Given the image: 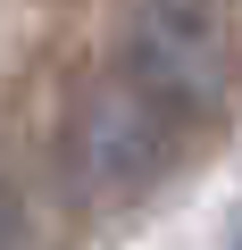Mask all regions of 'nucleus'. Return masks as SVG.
I'll return each instance as SVG.
<instances>
[{"mask_svg": "<svg viewBox=\"0 0 242 250\" xmlns=\"http://www.w3.org/2000/svg\"><path fill=\"white\" fill-rule=\"evenodd\" d=\"M126 75H142L176 117H217L234 100V25H225V0H134Z\"/></svg>", "mask_w": 242, "mask_h": 250, "instance_id": "f257e3e1", "label": "nucleus"}, {"mask_svg": "<svg viewBox=\"0 0 242 250\" xmlns=\"http://www.w3.org/2000/svg\"><path fill=\"white\" fill-rule=\"evenodd\" d=\"M176 108L142 83V75H109L84 92L75 125H67V175L92 192V200H117V192H142L167 159H176Z\"/></svg>", "mask_w": 242, "mask_h": 250, "instance_id": "f03ea898", "label": "nucleus"}, {"mask_svg": "<svg viewBox=\"0 0 242 250\" xmlns=\"http://www.w3.org/2000/svg\"><path fill=\"white\" fill-rule=\"evenodd\" d=\"M17 242H25V225H17V192L0 184V250H17Z\"/></svg>", "mask_w": 242, "mask_h": 250, "instance_id": "7ed1b4c3", "label": "nucleus"}, {"mask_svg": "<svg viewBox=\"0 0 242 250\" xmlns=\"http://www.w3.org/2000/svg\"><path fill=\"white\" fill-rule=\"evenodd\" d=\"M234 250H242V233H234Z\"/></svg>", "mask_w": 242, "mask_h": 250, "instance_id": "20e7f679", "label": "nucleus"}]
</instances>
